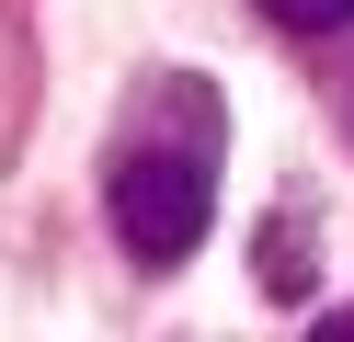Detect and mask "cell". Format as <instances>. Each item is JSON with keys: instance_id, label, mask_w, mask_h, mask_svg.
<instances>
[{"instance_id": "6da1fadb", "label": "cell", "mask_w": 354, "mask_h": 342, "mask_svg": "<svg viewBox=\"0 0 354 342\" xmlns=\"http://www.w3.org/2000/svg\"><path fill=\"white\" fill-rule=\"evenodd\" d=\"M103 217H115L126 263H149V274L194 263V251H206V217H217L206 149H149V137L115 149V171H103Z\"/></svg>"}, {"instance_id": "7a4b0ae2", "label": "cell", "mask_w": 354, "mask_h": 342, "mask_svg": "<svg viewBox=\"0 0 354 342\" xmlns=\"http://www.w3.org/2000/svg\"><path fill=\"white\" fill-rule=\"evenodd\" d=\"M252 274H263V296H274V308H297L308 296V205H274V217H263V240H252Z\"/></svg>"}, {"instance_id": "3957f363", "label": "cell", "mask_w": 354, "mask_h": 342, "mask_svg": "<svg viewBox=\"0 0 354 342\" xmlns=\"http://www.w3.org/2000/svg\"><path fill=\"white\" fill-rule=\"evenodd\" d=\"M274 35H297V46H320V35H354V0H252Z\"/></svg>"}, {"instance_id": "277c9868", "label": "cell", "mask_w": 354, "mask_h": 342, "mask_svg": "<svg viewBox=\"0 0 354 342\" xmlns=\"http://www.w3.org/2000/svg\"><path fill=\"white\" fill-rule=\"evenodd\" d=\"M308 342H354V308H320V319H308Z\"/></svg>"}]
</instances>
